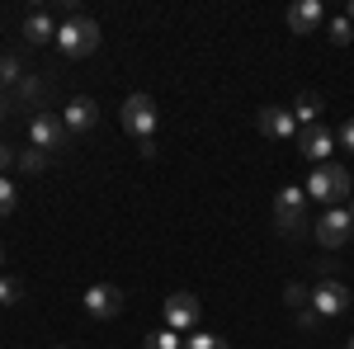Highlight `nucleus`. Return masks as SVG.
Instances as JSON below:
<instances>
[{
  "instance_id": "f257e3e1",
  "label": "nucleus",
  "mask_w": 354,
  "mask_h": 349,
  "mask_svg": "<svg viewBox=\"0 0 354 349\" xmlns=\"http://www.w3.org/2000/svg\"><path fill=\"white\" fill-rule=\"evenodd\" d=\"M307 203H322V208H345L350 203V194H354V180H350V170L345 165H312V175H307Z\"/></svg>"
},
{
  "instance_id": "f03ea898",
  "label": "nucleus",
  "mask_w": 354,
  "mask_h": 349,
  "mask_svg": "<svg viewBox=\"0 0 354 349\" xmlns=\"http://www.w3.org/2000/svg\"><path fill=\"white\" fill-rule=\"evenodd\" d=\"M57 48L62 57H90L100 48V24L81 10H66V19L57 24Z\"/></svg>"
},
{
  "instance_id": "7ed1b4c3",
  "label": "nucleus",
  "mask_w": 354,
  "mask_h": 349,
  "mask_svg": "<svg viewBox=\"0 0 354 349\" xmlns=\"http://www.w3.org/2000/svg\"><path fill=\"white\" fill-rule=\"evenodd\" d=\"M274 222L283 236H302L312 232V217H307V189L302 185H283L279 198H274Z\"/></svg>"
},
{
  "instance_id": "20e7f679",
  "label": "nucleus",
  "mask_w": 354,
  "mask_h": 349,
  "mask_svg": "<svg viewBox=\"0 0 354 349\" xmlns=\"http://www.w3.org/2000/svg\"><path fill=\"white\" fill-rule=\"evenodd\" d=\"M350 302H354V293L340 283V279H322V283L307 288V307H312L317 317H345Z\"/></svg>"
},
{
  "instance_id": "39448f33",
  "label": "nucleus",
  "mask_w": 354,
  "mask_h": 349,
  "mask_svg": "<svg viewBox=\"0 0 354 349\" xmlns=\"http://www.w3.org/2000/svg\"><path fill=\"white\" fill-rule=\"evenodd\" d=\"M123 133L137 137V142L156 137V100L151 95H128L123 100Z\"/></svg>"
},
{
  "instance_id": "423d86ee",
  "label": "nucleus",
  "mask_w": 354,
  "mask_h": 349,
  "mask_svg": "<svg viewBox=\"0 0 354 349\" xmlns=\"http://www.w3.org/2000/svg\"><path fill=\"white\" fill-rule=\"evenodd\" d=\"M71 142V133H66V123L57 118V113H33L28 118V147H38V151H62Z\"/></svg>"
},
{
  "instance_id": "0eeeda50",
  "label": "nucleus",
  "mask_w": 354,
  "mask_h": 349,
  "mask_svg": "<svg viewBox=\"0 0 354 349\" xmlns=\"http://www.w3.org/2000/svg\"><path fill=\"white\" fill-rule=\"evenodd\" d=\"M123 307H128V293H123L118 283H90V288H85V312H90L95 321H113Z\"/></svg>"
},
{
  "instance_id": "6e6552de",
  "label": "nucleus",
  "mask_w": 354,
  "mask_h": 349,
  "mask_svg": "<svg viewBox=\"0 0 354 349\" xmlns=\"http://www.w3.org/2000/svg\"><path fill=\"white\" fill-rule=\"evenodd\" d=\"M317 245H326V250H340V245L354 236V217H350V208H326V213L317 217Z\"/></svg>"
},
{
  "instance_id": "1a4fd4ad",
  "label": "nucleus",
  "mask_w": 354,
  "mask_h": 349,
  "mask_svg": "<svg viewBox=\"0 0 354 349\" xmlns=\"http://www.w3.org/2000/svg\"><path fill=\"white\" fill-rule=\"evenodd\" d=\"M298 151L307 156L312 165H326L330 161V151H335V133L330 128H322V123H312V128H298Z\"/></svg>"
},
{
  "instance_id": "9d476101",
  "label": "nucleus",
  "mask_w": 354,
  "mask_h": 349,
  "mask_svg": "<svg viewBox=\"0 0 354 349\" xmlns=\"http://www.w3.org/2000/svg\"><path fill=\"white\" fill-rule=\"evenodd\" d=\"M255 128L270 137V142H288V137H298V123H293V109H260L255 113Z\"/></svg>"
},
{
  "instance_id": "9b49d317",
  "label": "nucleus",
  "mask_w": 354,
  "mask_h": 349,
  "mask_svg": "<svg viewBox=\"0 0 354 349\" xmlns=\"http://www.w3.org/2000/svg\"><path fill=\"white\" fill-rule=\"evenodd\" d=\"M62 123H66V133L71 137H81V133H90L95 123H100V104L90 100V95H76L71 104L62 109Z\"/></svg>"
},
{
  "instance_id": "f8f14e48",
  "label": "nucleus",
  "mask_w": 354,
  "mask_h": 349,
  "mask_svg": "<svg viewBox=\"0 0 354 349\" xmlns=\"http://www.w3.org/2000/svg\"><path fill=\"white\" fill-rule=\"evenodd\" d=\"M198 297L194 293H170L165 297V326L170 330H194V321H198Z\"/></svg>"
},
{
  "instance_id": "ddd939ff",
  "label": "nucleus",
  "mask_w": 354,
  "mask_h": 349,
  "mask_svg": "<svg viewBox=\"0 0 354 349\" xmlns=\"http://www.w3.org/2000/svg\"><path fill=\"white\" fill-rule=\"evenodd\" d=\"M326 24V10H322V0H298L293 10H288V28L307 38V33H317V28Z\"/></svg>"
},
{
  "instance_id": "4468645a",
  "label": "nucleus",
  "mask_w": 354,
  "mask_h": 349,
  "mask_svg": "<svg viewBox=\"0 0 354 349\" xmlns=\"http://www.w3.org/2000/svg\"><path fill=\"white\" fill-rule=\"evenodd\" d=\"M24 38H28V43H57L53 15H43V10H28V19H24Z\"/></svg>"
},
{
  "instance_id": "2eb2a0df",
  "label": "nucleus",
  "mask_w": 354,
  "mask_h": 349,
  "mask_svg": "<svg viewBox=\"0 0 354 349\" xmlns=\"http://www.w3.org/2000/svg\"><path fill=\"white\" fill-rule=\"evenodd\" d=\"M293 123H298V128H312V123H322V95L302 90L298 104H293Z\"/></svg>"
},
{
  "instance_id": "dca6fc26",
  "label": "nucleus",
  "mask_w": 354,
  "mask_h": 349,
  "mask_svg": "<svg viewBox=\"0 0 354 349\" xmlns=\"http://www.w3.org/2000/svg\"><path fill=\"white\" fill-rule=\"evenodd\" d=\"M142 349H185V340H180V330H151L147 340H142Z\"/></svg>"
},
{
  "instance_id": "f3484780",
  "label": "nucleus",
  "mask_w": 354,
  "mask_h": 349,
  "mask_svg": "<svg viewBox=\"0 0 354 349\" xmlns=\"http://www.w3.org/2000/svg\"><path fill=\"white\" fill-rule=\"evenodd\" d=\"M326 38L335 43V48H345V43H354V24L340 15V19H330V24H326Z\"/></svg>"
},
{
  "instance_id": "a211bd4d",
  "label": "nucleus",
  "mask_w": 354,
  "mask_h": 349,
  "mask_svg": "<svg viewBox=\"0 0 354 349\" xmlns=\"http://www.w3.org/2000/svg\"><path fill=\"white\" fill-rule=\"evenodd\" d=\"M19 297H24V283L10 279V274H0V307H15Z\"/></svg>"
},
{
  "instance_id": "6ab92c4d",
  "label": "nucleus",
  "mask_w": 354,
  "mask_h": 349,
  "mask_svg": "<svg viewBox=\"0 0 354 349\" xmlns=\"http://www.w3.org/2000/svg\"><path fill=\"white\" fill-rule=\"evenodd\" d=\"M185 349H227V340L222 335H208V330H189Z\"/></svg>"
},
{
  "instance_id": "aec40b11",
  "label": "nucleus",
  "mask_w": 354,
  "mask_h": 349,
  "mask_svg": "<svg viewBox=\"0 0 354 349\" xmlns=\"http://www.w3.org/2000/svg\"><path fill=\"white\" fill-rule=\"evenodd\" d=\"M24 81V66L15 57H0V85H19Z\"/></svg>"
},
{
  "instance_id": "412c9836",
  "label": "nucleus",
  "mask_w": 354,
  "mask_h": 349,
  "mask_svg": "<svg viewBox=\"0 0 354 349\" xmlns=\"http://www.w3.org/2000/svg\"><path fill=\"white\" fill-rule=\"evenodd\" d=\"M19 165H24L28 175H38V170L48 165V151H38V147H28V151H19Z\"/></svg>"
},
{
  "instance_id": "4be33fe9",
  "label": "nucleus",
  "mask_w": 354,
  "mask_h": 349,
  "mask_svg": "<svg viewBox=\"0 0 354 349\" xmlns=\"http://www.w3.org/2000/svg\"><path fill=\"white\" fill-rule=\"evenodd\" d=\"M15 198H19V194H15V185H10V180L0 175V217H10V213H15Z\"/></svg>"
},
{
  "instance_id": "5701e85b",
  "label": "nucleus",
  "mask_w": 354,
  "mask_h": 349,
  "mask_svg": "<svg viewBox=\"0 0 354 349\" xmlns=\"http://www.w3.org/2000/svg\"><path fill=\"white\" fill-rule=\"evenodd\" d=\"M335 142H340L345 151H354V118H345V123L335 128Z\"/></svg>"
},
{
  "instance_id": "b1692460",
  "label": "nucleus",
  "mask_w": 354,
  "mask_h": 349,
  "mask_svg": "<svg viewBox=\"0 0 354 349\" xmlns=\"http://www.w3.org/2000/svg\"><path fill=\"white\" fill-rule=\"evenodd\" d=\"M19 161V151H15V147H5V142H0V175H5V170H10V165Z\"/></svg>"
},
{
  "instance_id": "393cba45",
  "label": "nucleus",
  "mask_w": 354,
  "mask_h": 349,
  "mask_svg": "<svg viewBox=\"0 0 354 349\" xmlns=\"http://www.w3.org/2000/svg\"><path fill=\"white\" fill-rule=\"evenodd\" d=\"M283 297H288L293 307H307V288H298V283H288V293H283Z\"/></svg>"
},
{
  "instance_id": "a878e982",
  "label": "nucleus",
  "mask_w": 354,
  "mask_h": 349,
  "mask_svg": "<svg viewBox=\"0 0 354 349\" xmlns=\"http://www.w3.org/2000/svg\"><path fill=\"white\" fill-rule=\"evenodd\" d=\"M5 113H10V100H5V95H0V118H5Z\"/></svg>"
},
{
  "instance_id": "bb28decb",
  "label": "nucleus",
  "mask_w": 354,
  "mask_h": 349,
  "mask_svg": "<svg viewBox=\"0 0 354 349\" xmlns=\"http://www.w3.org/2000/svg\"><path fill=\"white\" fill-rule=\"evenodd\" d=\"M345 19H350V24H354V0H350V5H345Z\"/></svg>"
},
{
  "instance_id": "cd10ccee",
  "label": "nucleus",
  "mask_w": 354,
  "mask_h": 349,
  "mask_svg": "<svg viewBox=\"0 0 354 349\" xmlns=\"http://www.w3.org/2000/svg\"><path fill=\"white\" fill-rule=\"evenodd\" d=\"M0 274H5V245H0Z\"/></svg>"
},
{
  "instance_id": "c85d7f7f",
  "label": "nucleus",
  "mask_w": 354,
  "mask_h": 349,
  "mask_svg": "<svg viewBox=\"0 0 354 349\" xmlns=\"http://www.w3.org/2000/svg\"><path fill=\"white\" fill-rule=\"evenodd\" d=\"M350 217H354V198H350Z\"/></svg>"
},
{
  "instance_id": "c756f323",
  "label": "nucleus",
  "mask_w": 354,
  "mask_h": 349,
  "mask_svg": "<svg viewBox=\"0 0 354 349\" xmlns=\"http://www.w3.org/2000/svg\"><path fill=\"white\" fill-rule=\"evenodd\" d=\"M345 349H354V335H350V345H345Z\"/></svg>"
},
{
  "instance_id": "7c9ffc66",
  "label": "nucleus",
  "mask_w": 354,
  "mask_h": 349,
  "mask_svg": "<svg viewBox=\"0 0 354 349\" xmlns=\"http://www.w3.org/2000/svg\"><path fill=\"white\" fill-rule=\"evenodd\" d=\"M53 349H62V345H53Z\"/></svg>"
}]
</instances>
